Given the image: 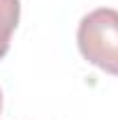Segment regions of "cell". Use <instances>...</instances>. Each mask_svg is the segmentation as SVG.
Masks as SVG:
<instances>
[{
    "mask_svg": "<svg viewBox=\"0 0 118 120\" xmlns=\"http://www.w3.org/2000/svg\"><path fill=\"white\" fill-rule=\"evenodd\" d=\"M21 2L19 0H0V60L9 51V37L19 26Z\"/></svg>",
    "mask_w": 118,
    "mask_h": 120,
    "instance_id": "2",
    "label": "cell"
},
{
    "mask_svg": "<svg viewBox=\"0 0 118 120\" xmlns=\"http://www.w3.org/2000/svg\"><path fill=\"white\" fill-rule=\"evenodd\" d=\"M0 111H2V90H0Z\"/></svg>",
    "mask_w": 118,
    "mask_h": 120,
    "instance_id": "3",
    "label": "cell"
},
{
    "mask_svg": "<svg viewBox=\"0 0 118 120\" xmlns=\"http://www.w3.org/2000/svg\"><path fill=\"white\" fill-rule=\"evenodd\" d=\"M76 44L90 65L118 76V12L100 7L86 14L76 30Z\"/></svg>",
    "mask_w": 118,
    "mask_h": 120,
    "instance_id": "1",
    "label": "cell"
}]
</instances>
